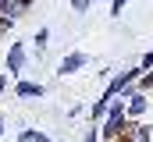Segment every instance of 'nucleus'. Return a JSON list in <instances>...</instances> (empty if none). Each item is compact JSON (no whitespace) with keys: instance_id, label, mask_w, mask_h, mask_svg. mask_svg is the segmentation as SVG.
I'll use <instances>...</instances> for the list:
<instances>
[{"instance_id":"f257e3e1","label":"nucleus","mask_w":153,"mask_h":142,"mask_svg":"<svg viewBox=\"0 0 153 142\" xmlns=\"http://www.w3.org/2000/svg\"><path fill=\"white\" fill-rule=\"evenodd\" d=\"M121 124H125V103H121V100H114L111 117H107V124H103V135H107V139H111V135H117V132H121Z\"/></svg>"},{"instance_id":"ddd939ff","label":"nucleus","mask_w":153,"mask_h":142,"mask_svg":"<svg viewBox=\"0 0 153 142\" xmlns=\"http://www.w3.org/2000/svg\"><path fill=\"white\" fill-rule=\"evenodd\" d=\"M0 7H4V0H0Z\"/></svg>"},{"instance_id":"7ed1b4c3","label":"nucleus","mask_w":153,"mask_h":142,"mask_svg":"<svg viewBox=\"0 0 153 142\" xmlns=\"http://www.w3.org/2000/svg\"><path fill=\"white\" fill-rule=\"evenodd\" d=\"M22 61H25V46H22V43H11V53H7V68H11V75L22 71Z\"/></svg>"},{"instance_id":"39448f33","label":"nucleus","mask_w":153,"mask_h":142,"mask_svg":"<svg viewBox=\"0 0 153 142\" xmlns=\"http://www.w3.org/2000/svg\"><path fill=\"white\" fill-rule=\"evenodd\" d=\"M14 92L18 96H43V85H36V82H18Z\"/></svg>"},{"instance_id":"9d476101","label":"nucleus","mask_w":153,"mask_h":142,"mask_svg":"<svg viewBox=\"0 0 153 142\" xmlns=\"http://www.w3.org/2000/svg\"><path fill=\"white\" fill-rule=\"evenodd\" d=\"M71 4H75V11H85V4H89V0H71Z\"/></svg>"},{"instance_id":"f03ea898","label":"nucleus","mask_w":153,"mask_h":142,"mask_svg":"<svg viewBox=\"0 0 153 142\" xmlns=\"http://www.w3.org/2000/svg\"><path fill=\"white\" fill-rule=\"evenodd\" d=\"M85 64H89V57H85V53H68V57L61 61V75H75V71L85 68Z\"/></svg>"},{"instance_id":"9b49d317","label":"nucleus","mask_w":153,"mask_h":142,"mask_svg":"<svg viewBox=\"0 0 153 142\" xmlns=\"http://www.w3.org/2000/svg\"><path fill=\"white\" fill-rule=\"evenodd\" d=\"M4 85H7V78H4V75H0V92H4Z\"/></svg>"},{"instance_id":"0eeeda50","label":"nucleus","mask_w":153,"mask_h":142,"mask_svg":"<svg viewBox=\"0 0 153 142\" xmlns=\"http://www.w3.org/2000/svg\"><path fill=\"white\" fill-rule=\"evenodd\" d=\"M150 135H153L150 124H139V128H135V139H139V142H150Z\"/></svg>"},{"instance_id":"423d86ee","label":"nucleus","mask_w":153,"mask_h":142,"mask_svg":"<svg viewBox=\"0 0 153 142\" xmlns=\"http://www.w3.org/2000/svg\"><path fill=\"white\" fill-rule=\"evenodd\" d=\"M132 103H128V114H143L146 110V96H128Z\"/></svg>"},{"instance_id":"20e7f679","label":"nucleus","mask_w":153,"mask_h":142,"mask_svg":"<svg viewBox=\"0 0 153 142\" xmlns=\"http://www.w3.org/2000/svg\"><path fill=\"white\" fill-rule=\"evenodd\" d=\"M29 4H32V0H4V7H0V11H4V14H11V18H14V14H18V11H25V7H29Z\"/></svg>"},{"instance_id":"f8f14e48","label":"nucleus","mask_w":153,"mask_h":142,"mask_svg":"<svg viewBox=\"0 0 153 142\" xmlns=\"http://www.w3.org/2000/svg\"><path fill=\"white\" fill-rule=\"evenodd\" d=\"M0 132H4V117H0Z\"/></svg>"},{"instance_id":"6e6552de","label":"nucleus","mask_w":153,"mask_h":142,"mask_svg":"<svg viewBox=\"0 0 153 142\" xmlns=\"http://www.w3.org/2000/svg\"><path fill=\"white\" fill-rule=\"evenodd\" d=\"M103 110H107V100H96V103H93V121H96Z\"/></svg>"},{"instance_id":"1a4fd4ad","label":"nucleus","mask_w":153,"mask_h":142,"mask_svg":"<svg viewBox=\"0 0 153 142\" xmlns=\"http://www.w3.org/2000/svg\"><path fill=\"white\" fill-rule=\"evenodd\" d=\"M125 4H128V0H114V4H111V14H114V18L121 14V7H125Z\"/></svg>"}]
</instances>
